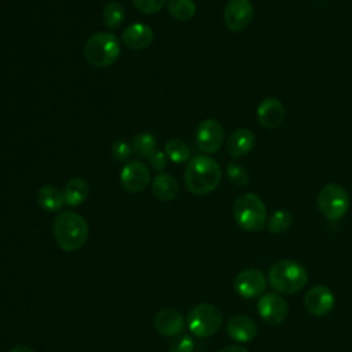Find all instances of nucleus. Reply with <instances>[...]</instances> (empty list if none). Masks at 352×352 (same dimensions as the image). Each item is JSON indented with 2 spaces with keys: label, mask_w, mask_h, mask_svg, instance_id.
<instances>
[{
  "label": "nucleus",
  "mask_w": 352,
  "mask_h": 352,
  "mask_svg": "<svg viewBox=\"0 0 352 352\" xmlns=\"http://www.w3.org/2000/svg\"><path fill=\"white\" fill-rule=\"evenodd\" d=\"M88 194H89V186L87 180L82 177L70 179L63 188L65 204L69 206L81 205L88 198Z\"/></svg>",
  "instance_id": "nucleus-20"
},
{
  "label": "nucleus",
  "mask_w": 352,
  "mask_h": 352,
  "mask_svg": "<svg viewBox=\"0 0 352 352\" xmlns=\"http://www.w3.org/2000/svg\"><path fill=\"white\" fill-rule=\"evenodd\" d=\"M254 146V135L250 129L239 128L234 131L227 142H226V150L227 154L232 158H239L250 153V150Z\"/></svg>",
  "instance_id": "nucleus-18"
},
{
  "label": "nucleus",
  "mask_w": 352,
  "mask_h": 352,
  "mask_svg": "<svg viewBox=\"0 0 352 352\" xmlns=\"http://www.w3.org/2000/svg\"><path fill=\"white\" fill-rule=\"evenodd\" d=\"M153 37H154V33L151 28L142 22L131 23L122 32L124 44L133 51H140L147 48L153 43Z\"/></svg>",
  "instance_id": "nucleus-16"
},
{
  "label": "nucleus",
  "mask_w": 352,
  "mask_h": 352,
  "mask_svg": "<svg viewBox=\"0 0 352 352\" xmlns=\"http://www.w3.org/2000/svg\"><path fill=\"white\" fill-rule=\"evenodd\" d=\"M292 221H293V216L289 210L278 209L268 219L267 228L271 234H280L289 230V227L292 226Z\"/></svg>",
  "instance_id": "nucleus-26"
},
{
  "label": "nucleus",
  "mask_w": 352,
  "mask_h": 352,
  "mask_svg": "<svg viewBox=\"0 0 352 352\" xmlns=\"http://www.w3.org/2000/svg\"><path fill=\"white\" fill-rule=\"evenodd\" d=\"M257 309L260 316L270 324L282 323L289 312L286 300L275 293L261 296L257 302Z\"/></svg>",
  "instance_id": "nucleus-13"
},
{
  "label": "nucleus",
  "mask_w": 352,
  "mask_h": 352,
  "mask_svg": "<svg viewBox=\"0 0 352 352\" xmlns=\"http://www.w3.org/2000/svg\"><path fill=\"white\" fill-rule=\"evenodd\" d=\"M227 176H228V180L236 187H246L249 184V173L239 164H235V162L228 164Z\"/></svg>",
  "instance_id": "nucleus-27"
},
{
  "label": "nucleus",
  "mask_w": 352,
  "mask_h": 352,
  "mask_svg": "<svg viewBox=\"0 0 352 352\" xmlns=\"http://www.w3.org/2000/svg\"><path fill=\"white\" fill-rule=\"evenodd\" d=\"M168 11L177 21H190L197 11L194 0H168Z\"/></svg>",
  "instance_id": "nucleus-23"
},
{
  "label": "nucleus",
  "mask_w": 352,
  "mask_h": 352,
  "mask_svg": "<svg viewBox=\"0 0 352 352\" xmlns=\"http://www.w3.org/2000/svg\"><path fill=\"white\" fill-rule=\"evenodd\" d=\"M132 153V146L124 140H117L111 144V155L118 162L126 161Z\"/></svg>",
  "instance_id": "nucleus-29"
},
{
  "label": "nucleus",
  "mask_w": 352,
  "mask_h": 352,
  "mask_svg": "<svg viewBox=\"0 0 352 352\" xmlns=\"http://www.w3.org/2000/svg\"><path fill=\"white\" fill-rule=\"evenodd\" d=\"M132 3L143 14H155L164 7L165 0H132Z\"/></svg>",
  "instance_id": "nucleus-30"
},
{
  "label": "nucleus",
  "mask_w": 352,
  "mask_h": 352,
  "mask_svg": "<svg viewBox=\"0 0 352 352\" xmlns=\"http://www.w3.org/2000/svg\"><path fill=\"white\" fill-rule=\"evenodd\" d=\"M120 182L125 191L132 194L142 192L150 183L148 168L140 161H131L122 168Z\"/></svg>",
  "instance_id": "nucleus-10"
},
{
  "label": "nucleus",
  "mask_w": 352,
  "mask_h": 352,
  "mask_svg": "<svg viewBox=\"0 0 352 352\" xmlns=\"http://www.w3.org/2000/svg\"><path fill=\"white\" fill-rule=\"evenodd\" d=\"M219 352H248V351L239 345H227L223 349H220Z\"/></svg>",
  "instance_id": "nucleus-32"
},
{
  "label": "nucleus",
  "mask_w": 352,
  "mask_h": 352,
  "mask_svg": "<svg viewBox=\"0 0 352 352\" xmlns=\"http://www.w3.org/2000/svg\"><path fill=\"white\" fill-rule=\"evenodd\" d=\"M131 146H132V151L135 154H138L142 158H148L155 151L157 140H155L154 135H151L148 132H143L133 138Z\"/></svg>",
  "instance_id": "nucleus-24"
},
{
  "label": "nucleus",
  "mask_w": 352,
  "mask_h": 352,
  "mask_svg": "<svg viewBox=\"0 0 352 352\" xmlns=\"http://www.w3.org/2000/svg\"><path fill=\"white\" fill-rule=\"evenodd\" d=\"M286 110L275 98H267L257 106V120L267 129H276L285 121Z\"/></svg>",
  "instance_id": "nucleus-14"
},
{
  "label": "nucleus",
  "mask_w": 352,
  "mask_h": 352,
  "mask_svg": "<svg viewBox=\"0 0 352 352\" xmlns=\"http://www.w3.org/2000/svg\"><path fill=\"white\" fill-rule=\"evenodd\" d=\"M37 202L43 209L48 212H56L65 205L63 191L54 186H43L37 191Z\"/></svg>",
  "instance_id": "nucleus-21"
},
{
  "label": "nucleus",
  "mask_w": 352,
  "mask_h": 352,
  "mask_svg": "<svg viewBox=\"0 0 352 352\" xmlns=\"http://www.w3.org/2000/svg\"><path fill=\"white\" fill-rule=\"evenodd\" d=\"M165 154L172 162L182 164L190 160L191 153L184 142H182L180 139H170L165 143Z\"/></svg>",
  "instance_id": "nucleus-25"
},
{
  "label": "nucleus",
  "mask_w": 352,
  "mask_h": 352,
  "mask_svg": "<svg viewBox=\"0 0 352 352\" xmlns=\"http://www.w3.org/2000/svg\"><path fill=\"white\" fill-rule=\"evenodd\" d=\"M271 287L282 294L300 292L308 282L307 270L294 260H279L268 271Z\"/></svg>",
  "instance_id": "nucleus-3"
},
{
  "label": "nucleus",
  "mask_w": 352,
  "mask_h": 352,
  "mask_svg": "<svg viewBox=\"0 0 352 352\" xmlns=\"http://www.w3.org/2000/svg\"><path fill=\"white\" fill-rule=\"evenodd\" d=\"M121 45L118 38L109 32H99L89 36L84 44V56L92 66L106 67L120 56Z\"/></svg>",
  "instance_id": "nucleus-5"
},
{
  "label": "nucleus",
  "mask_w": 352,
  "mask_h": 352,
  "mask_svg": "<svg viewBox=\"0 0 352 352\" xmlns=\"http://www.w3.org/2000/svg\"><path fill=\"white\" fill-rule=\"evenodd\" d=\"M10 352H34V351L28 345H15L11 348Z\"/></svg>",
  "instance_id": "nucleus-33"
},
{
  "label": "nucleus",
  "mask_w": 352,
  "mask_h": 352,
  "mask_svg": "<svg viewBox=\"0 0 352 352\" xmlns=\"http://www.w3.org/2000/svg\"><path fill=\"white\" fill-rule=\"evenodd\" d=\"M318 208L326 219L340 220L349 209V195L340 184H326L318 194Z\"/></svg>",
  "instance_id": "nucleus-7"
},
{
  "label": "nucleus",
  "mask_w": 352,
  "mask_h": 352,
  "mask_svg": "<svg viewBox=\"0 0 352 352\" xmlns=\"http://www.w3.org/2000/svg\"><path fill=\"white\" fill-rule=\"evenodd\" d=\"M227 333L236 342H249L257 334V326L246 315H235L227 322Z\"/></svg>",
  "instance_id": "nucleus-17"
},
{
  "label": "nucleus",
  "mask_w": 352,
  "mask_h": 352,
  "mask_svg": "<svg viewBox=\"0 0 352 352\" xmlns=\"http://www.w3.org/2000/svg\"><path fill=\"white\" fill-rule=\"evenodd\" d=\"M194 340L188 334H177L172 338L168 351L169 352H192L194 351Z\"/></svg>",
  "instance_id": "nucleus-28"
},
{
  "label": "nucleus",
  "mask_w": 352,
  "mask_h": 352,
  "mask_svg": "<svg viewBox=\"0 0 352 352\" xmlns=\"http://www.w3.org/2000/svg\"><path fill=\"white\" fill-rule=\"evenodd\" d=\"M250 0H230L224 8V23L231 32L246 29L253 19Z\"/></svg>",
  "instance_id": "nucleus-8"
},
{
  "label": "nucleus",
  "mask_w": 352,
  "mask_h": 352,
  "mask_svg": "<svg viewBox=\"0 0 352 352\" xmlns=\"http://www.w3.org/2000/svg\"><path fill=\"white\" fill-rule=\"evenodd\" d=\"M157 331L165 337H175L182 334L184 327V318L182 312L175 308H164L154 318Z\"/></svg>",
  "instance_id": "nucleus-15"
},
{
  "label": "nucleus",
  "mask_w": 352,
  "mask_h": 352,
  "mask_svg": "<svg viewBox=\"0 0 352 352\" xmlns=\"http://www.w3.org/2000/svg\"><path fill=\"white\" fill-rule=\"evenodd\" d=\"M223 323L221 311L210 302H201L190 309L187 315V326L190 331L199 337L213 336Z\"/></svg>",
  "instance_id": "nucleus-6"
},
{
  "label": "nucleus",
  "mask_w": 352,
  "mask_h": 352,
  "mask_svg": "<svg viewBox=\"0 0 352 352\" xmlns=\"http://www.w3.org/2000/svg\"><path fill=\"white\" fill-rule=\"evenodd\" d=\"M236 224L245 231H260L267 220V209L261 198L253 192L239 195L232 208Z\"/></svg>",
  "instance_id": "nucleus-4"
},
{
  "label": "nucleus",
  "mask_w": 352,
  "mask_h": 352,
  "mask_svg": "<svg viewBox=\"0 0 352 352\" xmlns=\"http://www.w3.org/2000/svg\"><path fill=\"white\" fill-rule=\"evenodd\" d=\"M151 190L158 199L172 201L179 194V183L173 176L168 173H160L154 177L151 183Z\"/></svg>",
  "instance_id": "nucleus-19"
},
{
  "label": "nucleus",
  "mask_w": 352,
  "mask_h": 352,
  "mask_svg": "<svg viewBox=\"0 0 352 352\" xmlns=\"http://www.w3.org/2000/svg\"><path fill=\"white\" fill-rule=\"evenodd\" d=\"M304 305L311 315L324 316L330 314L334 307V294L327 286L316 285L307 292Z\"/></svg>",
  "instance_id": "nucleus-12"
},
{
  "label": "nucleus",
  "mask_w": 352,
  "mask_h": 352,
  "mask_svg": "<svg viewBox=\"0 0 352 352\" xmlns=\"http://www.w3.org/2000/svg\"><path fill=\"white\" fill-rule=\"evenodd\" d=\"M103 22L110 29H118L125 19V8L118 1H109L102 11Z\"/></svg>",
  "instance_id": "nucleus-22"
},
{
  "label": "nucleus",
  "mask_w": 352,
  "mask_h": 352,
  "mask_svg": "<svg viewBox=\"0 0 352 352\" xmlns=\"http://www.w3.org/2000/svg\"><path fill=\"white\" fill-rule=\"evenodd\" d=\"M195 142L204 153H216L224 142L223 126L216 120H204L197 128Z\"/></svg>",
  "instance_id": "nucleus-9"
},
{
  "label": "nucleus",
  "mask_w": 352,
  "mask_h": 352,
  "mask_svg": "<svg viewBox=\"0 0 352 352\" xmlns=\"http://www.w3.org/2000/svg\"><path fill=\"white\" fill-rule=\"evenodd\" d=\"M221 180L220 165L208 155L192 157L184 170V184L194 195L212 192Z\"/></svg>",
  "instance_id": "nucleus-1"
},
{
  "label": "nucleus",
  "mask_w": 352,
  "mask_h": 352,
  "mask_svg": "<svg viewBox=\"0 0 352 352\" xmlns=\"http://www.w3.org/2000/svg\"><path fill=\"white\" fill-rule=\"evenodd\" d=\"M166 154H164L162 151L155 150L150 157H148V164L154 170H164L166 168Z\"/></svg>",
  "instance_id": "nucleus-31"
},
{
  "label": "nucleus",
  "mask_w": 352,
  "mask_h": 352,
  "mask_svg": "<svg viewBox=\"0 0 352 352\" xmlns=\"http://www.w3.org/2000/svg\"><path fill=\"white\" fill-rule=\"evenodd\" d=\"M52 230L58 246L65 252L78 250L88 238V224L85 219L69 210L56 216Z\"/></svg>",
  "instance_id": "nucleus-2"
},
{
  "label": "nucleus",
  "mask_w": 352,
  "mask_h": 352,
  "mask_svg": "<svg viewBox=\"0 0 352 352\" xmlns=\"http://www.w3.org/2000/svg\"><path fill=\"white\" fill-rule=\"evenodd\" d=\"M265 276L261 271L256 268H248L236 275L234 280V287L241 297L253 298L261 296L265 289Z\"/></svg>",
  "instance_id": "nucleus-11"
}]
</instances>
